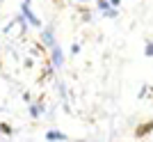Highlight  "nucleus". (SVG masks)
Masks as SVG:
<instances>
[{
  "instance_id": "nucleus-12",
  "label": "nucleus",
  "mask_w": 153,
  "mask_h": 142,
  "mask_svg": "<svg viewBox=\"0 0 153 142\" xmlns=\"http://www.w3.org/2000/svg\"><path fill=\"white\" fill-rule=\"evenodd\" d=\"M78 53H80V44H73L71 46V55H78Z\"/></svg>"
},
{
  "instance_id": "nucleus-2",
  "label": "nucleus",
  "mask_w": 153,
  "mask_h": 142,
  "mask_svg": "<svg viewBox=\"0 0 153 142\" xmlns=\"http://www.w3.org/2000/svg\"><path fill=\"white\" fill-rule=\"evenodd\" d=\"M151 133H153V119H146V122L137 124V126H135V131H133V135L137 138V140H142V138H146V135H151Z\"/></svg>"
},
{
  "instance_id": "nucleus-1",
  "label": "nucleus",
  "mask_w": 153,
  "mask_h": 142,
  "mask_svg": "<svg viewBox=\"0 0 153 142\" xmlns=\"http://www.w3.org/2000/svg\"><path fill=\"white\" fill-rule=\"evenodd\" d=\"M21 14H23V19L27 21V25H32V28H41V21L34 16V12H32V7L27 5V2H23V5H21Z\"/></svg>"
},
{
  "instance_id": "nucleus-3",
  "label": "nucleus",
  "mask_w": 153,
  "mask_h": 142,
  "mask_svg": "<svg viewBox=\"0 0 153 142\" xmlns=\"http://www.w3.org/2000/svg\"><path fill=\"white\" fill-rule=\"evenodd\" d=\"M53 64V69H62L64 64V51L59 48V46H55V48H51V60H48Z\"/></svg>"
},
{
  "instance_id": "nucleus-7",
  "label": "nucleus",
  "mask_w": 153,
  "mask_h": 142,
  "mask_svg": "<svg viewBox=\"0 0 153 142\" xmlns=\"http://www.w3.org/2000/svg\"><path fill=\"white\" fill-rule=\"evenodd\" d=\"M96 7L101 9V12H110L112 5H110V0H96Z\"/></svg>"
},
{
  "instance_id": "nucleus-10",
  "label": "nucleus",
  "mask_w": 153,
  "mask_h": 142,
  "mask_svg": "<svg viewBox=\"0 0 153 142\" xmlns=\"http://www.w3.org/2000/svg\"><path fill=\"white\" fill-rule=\"evenodd\" d=\"M105 16H108V19H117V16H119V9H117V7H112L110 12H105Z\"/></svg>"
},
{
  "instance_id": "nucleus-6",
  "label": "nucleus",
  "mask_w": 153,
  "mask_h": 142,
  "mask_svg": "<svg viewBox=\"0 0 153 142\" xmlns=\"http://www.w3.org/2000/svg\"><path fill=\"white\" fill-rule=\"evenodd\" d=\"M44 108L46 105L41 103V101H37V103H30V115L37 119V117H41V112H44Z\"/></svg>"
},
{
  "instance_id": "nucleus-15",
  "label": "nucleus",
  "mask_w": 153,
  "mask_h": 142,
  "mask_svg": "<svg viewBox=\"0 0 153 142\" xmlns=\"http://www.w3.org/2000/svg\"><path fill=\"white\" fill-rule=\"evenodd\" d=\"M23 2H27V5H30V2H32V0H23Z\"/></svg>"
},
{
  "instance_id": "nucleus-9",
  "label": "nucleus",
  "mask_w": 153,
  "mask_h": 142,
  "mask_svg": "<svg viewBox=\"0 0 153 142\" xmlns=\"http://www.w3.org/2000/svg\"><path fill=\"white\" fill-rule=\"evenodd\" d=\"M0 133H5V135H14V129L9 126V124L2 122V124H0Z\"/></svg>"
},
{
  "instance_id": "nucleus-13",
  "label": "nucleus",
  "mask_w": 153,
  "mask_h": 142,
  "mask_svg": "<svg viewBox=\"0 0 153 142\" xmlns=\"http://www.w3.org/2000/svg\"><path fill=\"white\" fill-rule=\"evenodd\" d=\"M110 5H112V7H119V5H121V0H110Z\"/></svg>"
},
{
  "instance_id": "nucleus-4",
  "label": "nucleus",
  "mask_w": 153,
  "mask_h": 142,
  "mask_svg": "<svg viewBox=\"0 0 153 142\" xmlns=\"http://www.w3.org/2000/svg\"><path fill=\"white\" fill-rule=\"evenodd\" d=\"M41 41H44V46L48 51L55 48V46H57V41H55V30H53V28H44V30H41Z\"/></svg>"
},
{
  "instance_id": "nucleus-14",
  "label": "nucleus",
  "mask_w": 153,
  "mask_h": 142,
  "mask_svg": "<svg viewBox=\"0 0 153 142\" xmlns=\"http://www.w3.org/2000/svg\"><path fill=\"white\" fill-rule=\"evenodd\" d=\"M73 2H89V0H73Z\"/></svg>"
},
{
  "instance_id": "nucleus-8",
  "label": "nucleus",
  "mask_w": 153,
  "mask_h": 142,
  "mask_svg": "<svg viewBox=\"0 0 153 142\" xmlns=\"http://www.w3.org/2000/svg\"><path fill=\"white\" fill-rule=\"evenodd\" d=\"M144 55H146V58H153V41L151 39H146V44H144Z\"/></svg>"
},
{
  "instance_id": "nucleus-16",
  "label": "nucleus",
  "mask_w": 153,
  "mask_h": 142,
  "mask_svg": "<svg viewBox=\"0 0 153 142\" xmlns=\"http://www.w3.org/2000/svg\"><path fill=\"white\" fill-rule=\"evenodd\" d=\"M55 2H57V5H59V2H62V0H55Z\"/></svg>"
},
{
  "instance_id": "nucleus-5",
  "label": "nucleus",
  "mask_w": 153,
  "mask_h": 142,
  "mask_svg": "<svg viewBox=\"0 0 153 142\" xmlns=\"http://www.w3.org/2000/svg\"><path fill=\"white\" fill-rule=\"evenodd\" d=\"M46 140L48 142H69V135L57 129H51V131H46Z\"/></svg>"
},
{
  "instance_id": "nucleus-11",
  "label": "nucleus",
  "mask_w": 153,
  "mask_h": 142,
  "mask_svg": "<svg viewBox=\"0 0 153 142\" xmlns=\"http://www.w3.org/2000/svg\"><path fill=\"white\" fill-rule=\"evenodd\" d=\"M82 21H91V12L89 9H82Z\"/></svg>"
}]
</instances>
